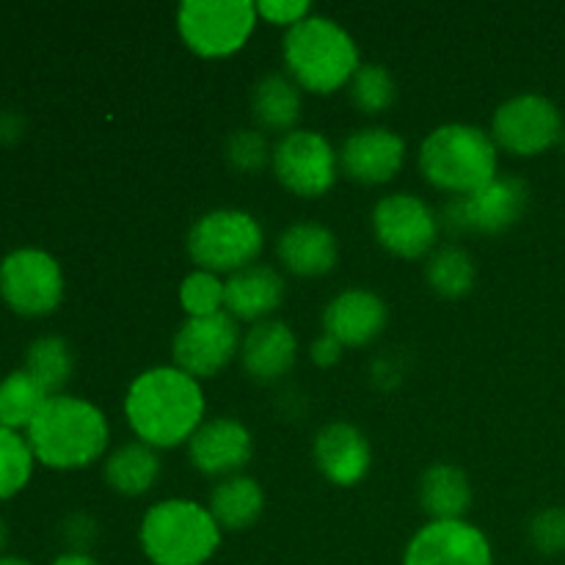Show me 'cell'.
Masks as SVG:
<instances>
[{"instance_id": "obj_1", "label": "cell", "mask_w": 565, "mask_h": 565, "mask_svg": "<svg viewBox=\"0 0 565 565\" xmlns=\"http://www.w3.org/2000/svg\"><path fill=\"white\" fill-rule=\"evenodd\" d=\"M204 408L202 384L174 364L143 370L125 395L127 425L152 450L188 445L202 428Z\"/></svg>"}, {"instance_id": "obj_2", "label": "cell", "mask_w": 565, "mask_h": 565, "mask_svg": "<svg viewBox=\"0 0 565 565\" xmlns=\"http://www.w3.org/2000/svg\"><path fill=\"white\" fill-rule=\"evenodd\" d=\"M39 463L58 472L92 467L105 456L110 441V428L105 414L86 397L53 395L25 430Z\"/></svg>"}, {"instance_id": "obj_3", "label": "cell", "mask_w": 565, "mask_h": 565, "mask_svg": "<svg viewBox=\"0 0 565 565\" xmlns=\"http://www.w3.org/2000/svg\"><path fill=\"white\" fill-rule=\"evenodd\" d=\"M287 75L301 92L334 94L351 83L362 66L359 44L340 22L323 14H309L307 20L287 28L281 39Z\"/></svg>"}, {"instance_id": "obj_4", "label": "cell", "mask_w": 565, "mask_h": 565, "mask_svg": "<svg viewBox=\"0 0 565 565\" xmlns=\"http://www.w3.org/2000/svg\"><path fill=\"white\" fill-rule=\"evenodd\" d=\"M419 171L430 185L452 199L469 196L500 177V149L483 127L450 121L425 136Z\"/></svg>"}, {"instance_id": "obj_5", "label": "cell", "mask_w": 565, "mask_h": 565, "mask_svg": "<svg viewBox=\"0 0 565 565\" xmlns=\"http://www.w3.org/2000/svg\"><path fill=\"white\" fill-rule=\"evenodd\" d=\"M218 522L193 500H160L143 513L138 541L152 565H204L221 546Z\"/></svg>"}, {"instance_id": "obj_6", "label": "cell", "mask_w": 565, "mask_h": 565, "mask_svg": "<svg viewBox=\"0 0 565 565\" xmlns=\"http://www.w3.org/2000/svg\"><path fill=\"white\" fill-rule=\"evenodd\" d=\"M185 246L196 268L232 276L248 265H257L265 232L263 224L246 210H210L193 221Z\"/></svg>"}, {"instance_id": "obj_7", "label": "cell", "mask_w": 565, "mask_h": 565, "mask_svg": "<svg viewBox=\"0 0 565 565\" xmlns=\"http://www.w3.org/2000/svg\"><path fill=\"white\" fill-rule=\"evenodd\" d=\"M252 0H185L177 9V31L188 50L202 58H226L246 47L257 25Z\"/></svg>"}, {"instance_id": "obj_8", "label": "cell", "mask_w": 565, "mask_h": 565, "mask_svg": "<svg viewBox=\"0 0 565 565\" xmlns=\"http://www.w3.org/2000/svg\"><path fill=\"white\" fill-rule=\"evenodd\" d=\"M0 298L22 318H44L64 301V270L44 248L22 246L0 259Z\"/></svg>"}, {"instance_id": "obj_9", "label": "cell", "mask_w": 565, "mask_h": 565, "mask_svg": "<svg viewBox=\"0 0 565 565\" xmlns=\"http://www.w3.org/2000/svg\"><path fill=\"white\" fill-rule=\"evenodd\" d=\"M270 166L287 191L303 199H318L334 188L340 174V152L323 132L296 127L276 141Z\"/></svg>"}, {"instance_id": "obj_10", "label": "cell", "mask_w": 565, "mask_h": 565, "mask_svg": "<svg viewBox=\"0 0 565 565\" xmlns=\"http://www.w3.org/2000/svg\"><path fill=\"white\" fill-rule=\"evenodd\" d=\"M563 130L561 108L541 94H516L505 99L491 119V138L497 149H505L516 158H535L557 147Z\"/></svg>"}, {"instance_id": "obj_11", "label": "cell", "mask_w": 565, "mask_h": 565, "mask_svg": "<svg viewBox=\"0 0 565 565\" xmlns=\"http://www.w3.org/2000/svg\"><path fill=\"white\" fill-rule=\"evenodd\" d=\"M439 230L436 210L414 193H386L373 207L375 241L401 259H419L434 252Z\"/></svg>"}, {"instance_id": "obj_12", "label": "cell", "mask_w": 565, "mask_h": 565, "mask_svg": "<svg viewBox=\"0 0 565 565\" xmlns=\"http://www.w3.org/2000/svg\"><path fill=\"white\" fill-rule=\"evenodd\" d=\"M530 191L519 177H497L469 196H456L445 204L441 218L456 232L500 235L524 215Z\"/></svg>"}, {"instance_id": "obj_13", "label": "cell", "mask_w": 565, "mask_h": 565, "mask_svg": "<svg viewBox=\"0 0 565 565\" xmlns=\"http://www.w3.org/2000/svg\"><path fill=\"white\" fill-rule=\"evenodd\" d=\"M241 331L232 315L218 312L210 318H188L171 340L174 367L196 381L218 375L241 351Z\"/></svg>"}, {"instance_id": "obj_14", "label": "cell", "mask_w": 565, "mask_h": 565, "mask_svg": "<svg viewBox=\"0 0 565 565\" xmlns=\"http://www.w3.org/2000/svg\"><path fill=\"white\" fill-rule=\"evenodd\" d=\"M403 565H494L491 541L467 519L428 522L412 535Z\"/></svg>"}, {"instance_id": "obj_15", "label": "cell", "mask_w": 565, "mask_h": 565, "mask_svg": "<svg viewBox=\"0 0 565 565\" xmlns=\"http://www.w3.org/2000/svg\"><path fill=\"white\" fill-rule=\"evenodd\" d=\"M406 163V141L390 127H362L340 149V171L359 185H386Z\"/></svg>"}, {"instance_id": "obj_16", "label": "cell", "mask_w": 565, "mask_h": 565, "mask_svg": "<svg viewBox=\"0 0 565 565\" xmlns=\"http://www.w3.org/2000/svg\"><path fill=\"white\" fill-rule=\"evenodd\" d=\"M254 439L243 423L232 417L204 419L202 428L188 441V458L193 469L207 478H232L243 475V467L252 461Z\"/></svg>"}, {"instance_id": "obj_17", "label": "cell", "mask_w": 565, "mask_h": 565, "mask_svg": "<svg viewBox=\"0 0 565 565\" xmlns=\"http://www.w3.org/2000/svg\"><path fill=\"white\" fill-rule=\"evenodd\" d=\"M320 475L334 486H356L367 478L373 450L356 425L329 423L318 430L312 447Z\"/></svg>"}, {"instance_id": "obj_18", "label": "cell", "mask_w": 565, "mask_h": 565, "mask_svg": "<svg viewBox=\"0 0 565 565\" xmlns=\"http://www.w3.org/2000/svg\"><path fill=\"white\" fill-rule=\"evenodd\" d=\"M386 303L373 290H345L323 309V334L342 348H364L386 329Z\"/></svg>"}, {"instance_id": "obj_19", "label": "cell", "mask_w": 565, "mask_h": 565, "mask_svg": "<svg viewBox=\"0 0 565 565\" xmlns=\"http://www.w3.org/2000/svg\"><path fill=\"white\" fill-rule=\"evenodd\" d=\"M285 276L270 265H248L226 279L224 312L243 323H263L285 301Z\"/></svg>"}, {"instance_id": "obj_20", "label": "cell", "mask_w": 565, "mask_h": 565, "mask_svg": "<svg viewBox=\"0 0 565 565\" xmlns=\"http://www.w3.org/2000/svg\"><path fill=\"white\" fill-rule=\"evenodd\" d=\"M298 340L281 320H263L246 331L241 342L243 370L259 384H274L296 364Z\"/></svg>"}, {"instance_id": "obj_21", "label": "cell", "mask_w": 565, "mask_h": 565, "mask_svg": "<svg viewBox=\"0 0 565 565\" xmlns=\"http://www.w3.org/2000/svg\"><path fill=\"white\" fill-rule=\"evenodd\" d=\"M276 257L290 274L315 279L334 270L340 246L329 226L318 221H296L276 241Z\"/></svg>"}, {"instance_id": "obj_22", "label": "cell", "mask_w": 565, "mask_h": 565, "mask_svg": "<svg viewBox=\"0 0 565 565\" xmlns=\"http://www.w3.org/2000/svg\"><path fill=\"white\" fill-rule=\"evenodd\" d=\"M419 505L428 513L430 522H452L467 516L472 505V486L467 472L452 463H434L419 478Z\"/></svg>"}, {"instance_id": "obj_23", "label": "cell", "mask_w": 565, "mask_h": 565, "mask_svg": "<svg viewBox=\"0 0 565 565\" xmlns=\"http://www.w3.org/2000/svg\"><path fill=\"white\" fill-rule=\"evenodd\" d=\"M210 513L218 522L221 530L230 533H243L265 511V494L263 486L248 475H232L224 478L213 491H210Z\"/></svg>"}, {"instance_id": "obj_24", "label": "cell", "mask_w": 565, "mask_h": 565, "mask_svg": "<svg viewBox=\"0 0 565 565\" xmlns=\"http://www.w3.org/2000/svg\"><path fill=\"white\" fill-rule=\"evenodd\" d=\"M105 483L121 497H141L158 483L160 456L143 441H127L105 458Z\"/></svg>"}, {"instance_id": "obj_25", "label": "cell", "mask_w": 565, "mask_h": 565, "mask_svg": "<svg viewBox=\"0 0 565 565\" xmlns=\"http://www.w3.org/2000/svg\"><path fill=\"white\" fill-rule=\"evenodd\" d=\"M252 110L263 130L285 136L296 130V121L301 116V88L290 75H281V72L265 75L254 86Z\"/></svg>"}, {"instance_id": "obj_26", "label": "cell", "mask_w": 565, "mask_h": 565, "mask_svg": "<svg viewBox=\"0 0 565 565\" xmlns=\"http://www.w3.org/2000/svg\"><path fill=\"white\" fill-rule=\"evenodd\" d=\"M25 370L50 397L61 395V390L66 386V381L72 379V370H75V356H72V348L64 337H39L28 345L25 351Z\"/></svg>"}, {"instance_id": "obj_27", "label": "cell", "mask_w": 565, "mask_h": 565, "mask_svg": "<svg viewBox=\"0 0 565 565\" xmlns=\"http://www.w3.org/2000/svg\"><path fill=\"white\" fill-rule=\"evenodd\" d=\"M47 397V392L25 370H14L0 381V425L11 430H28Z\"/></svg>"}, {"instance_id": "obj_28", "label": "cell", "mask_w": 565, "mask_h": 565, "mask_svg": "<svg viewBox=\"0 0 565 565\" xmlns=\"http://www.w3.org/2000/svg\"><path fill=\"white\" fill-rule=\"evenodd\" d=\"M425 276L439 296L461 298L475 287L478 268H475V259L469 257V252H463L461 246H439L430 252Z\"/></svg>"}, {"instance_id": "obj_29", "label": "cell", "mask_w": 565, "mask_h": 565, "mask_svg": "<svg viewBox=\"0 0 565 565\" xmlns=\"http://www.w3.org/2000/svg\"><path fill=\"white\" fill-rule=\"evenodd\" d=\"M33 463L36 456L25 436L0 425V502L17 497L31 483Z\"/></svg>"}, {"instance_id": "obj_30", "label": "cell", "mask_w": 565, "mask_h": 565, "mask_svg": "<svg viewBox=\"0 0 565 565\" xmlns=\"http://www.w3.org/2000/svg\"><path fill=\"white\" fill-rule=\"evenodd\" d=\"M348 94H351V103L356 105L362 114L379 116L395 103L397 86L395 77L386 66L381 64H362L356 70V75L348 83Z\"/></svg>"}, {"instance_id": "obj_31", "label": "cell", "mask_w": 565, "mask_h": 565, "mask_svg": "<svg viewBox=\"0 0 565 565\" xmlns=\"http://www.w3.org/2000/svg\"><path fill=\"white\" fill-rule=\"evenodd\" d=\"M224 285L218 274L210 270H191L180 285V307L188 318H210L224 312Z\"/></svg>"}, {"instance_id": "obj_32", "label": "cell", "mask_w": 565, "mask_h": 565, "mask_svg": "<svg viewBox=\"0 0 565 565\" xmlns=\"http://www.w3.org/2000/svg\"><path fill=\"white\" fill-rule=\"evenodd\" d=\"M270 154H274V147L263 130H235L226 141V160L232 169L243 171V174L265 169L270 163Z\"/></svg>"}, {"instance_id": "obj_33", "label": "cell", "mask_w": 565, "mask_h": 565, "mask_svg": "<svg viewBox=\"0 0 565 565\" xmlns=\"http://www.w3.org/2000/svg\"><path fill=\"white\" fill-rule=\"evenodd\" d=\"M530 544L546 557L565 555V508H544L530 522Z\"/></svg>"}, {"instance_id": "obj_34", "label": "cell", "mask_w": 565, "mask_h": 565, "mask_svg": "<svg viewBox=\"0 0 565 565\" xmlns=\"http://www.w3.org/2000/svg\"><path fill=\"white\" fill-rule=\"evenodd\" d=\"M312 14V3L309 0H259L257 17H263L270 25L292 28L296 22L307 20Z\"/></svg>"}, {"instance_id": "obj_35", "label": "cell", "mask_w": 565, "mask_h": 565, "mask_svg": "<svg viewBox=\"0 0 565 565\" xmlns=\"http://www.w3.org/2000/svg\"><path fill=\"white\" fill-rule=\"evenodd\" d=\"M97 539V522L86 513H72L64 522V541L70 544V552H86Z\"/></svg>"}, {"instance_id": "obj_36", "label": "cell", "mask_w": 565, "mask_h": 565, "mask_svg": "<svg viewBox=\"0 0 565 565\" xmlns=\"http://www.w3.org/2000/svg\"><path fill=\"white\" fill-rule=\"evenodd\" d=\"M309 356H312V362L320 364V367H331V364L340 362L342 345L334 340V337L320 334L318 340L312 342V351H309Z\"/></svg>"}, {"instance_id": "obj_37", "label": "cell", "mask_w": 565, "mask_h": 565, "mask_svg": "<svg viewBox=\"0 0 565 565\" xmlns=\"http://www.w3.org/2000/svg\"><path fill=\"white\" fill-rule=\"evenodd\" d=\"M22 136V116L11 114H0V141H14V138Z\"/></svg>"}, {"instance_id": "obj_38", "label": "cell", "mask_w": 565, "mask_h": 565, "mask_svg": "<svg viewBox=\"0 0 565 565\" xmlns=\"http://www.w3.org/2000/svg\"><path fill=\"white\" fill-rule=\"evenodd\" d=\"M50 565H99L92 555L86 552H61Z\"/></svg>"}, {"instance_id": "obj_39", "label": "cell", "mask_w": 565, "mask_h": 565, "mask_svg": "<svg viewBox=\"0 0 565 565\" xmlns=\"http://www.w3.org/2000/svg\"><path fill=\"white\" fill-rule=\"evenodd\" d=\"M0 565H33L25 557H14V555H0Z\"/></svg>"}, {"instance_id": "obj_40", "label": "cell", "mask_w": 565, "mask_h": 565, "mask_svg": "<svg viewBox=\"0 0 565 565\" xmlns=\"http://www.w3.org/2000/svg\"><path fill=\"white\" fill-rule=\"evenodd\" d=\"M6 541H9V527H6V522H3V519H0V552H3Z\"/></svg>"}, {"instance_id": "obj_41", "label": "cell", "mask_w": 565, "mask_h": 565, "mask_svg": "<svg viewBox=\"0 0 565 565\" xmlns=\"http://www.w3.org/2000/svg\"><path fill=\"white\" fill-rule=\"evenodd\" d=\"M561 143H563V149H565V130H563V138H561Z\"/></svg>"}]
</instances>
